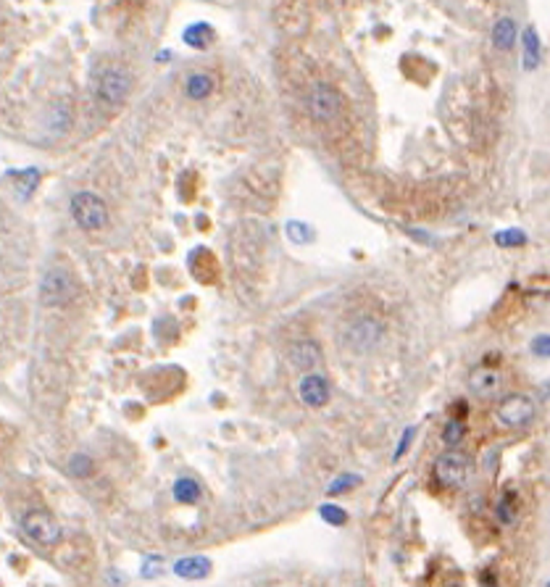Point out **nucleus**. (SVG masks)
Listing matches in <instances>:
<instances>
[{"label":"nucleus","mask_w":550,"mask_h":587,"mask_svg":"<svg viewBox=\"0 0 550 587\" xmlns=\"http://www.w3.org/2000/svg\"><path fill=\"white\" fill-rule=\"evenodd\" d=\"M361 482V477H356V474H343V477H337L332 485H329V495H340V492H347V490H353L356 485Z\"/></svg>","instance_id":"nucleus-23"},{"label":"nucleus","mask_w":550,"mask_h":587,"mask_svg":"<svg viewBox=\"0 0 550 587\" xmlns=\"http://www.w3.org/2000/svg\"><path fill=\"white\" fill-rule=\"evenodd\" d=\"M322 519L324 522H329V524H335V527H343V524H347V514L340 508V506H329L324 503L322 506Z\"/></svg>","instance_id":"nucleus-22"},{"label":"nucleus","mask_w":550,"mask_h":587,"mask_svg":"<svg viewBox=\"0 0 550 587\" xmlns=\"http://www.w3.org/2000/svg\"><path fill=\"white\" fill-rule=\"evenodd\" d=\"M69 471H72V477H77V480H87L95 471V461L84 453H74L69 458Z\"/></svg>","instance_id":"nucleus-18"},{"label":"nucleus","mask_w":550,"mask_h":587,"mask_svg":"<svg viewBox=\"0 0 550 587\" xmlns=\"http://www.w3.org/2000/svg\"><path fill=\"white\" fill-rule=\"evenodd\" d=\"M288 359H290V366H292V369H298V372H311L313 366L322 361V347L316 345L313 340H300V343H295V345L290 347Z\"/></svg>","instance_id":"nucleus-11"},{"label":"nucleus","mask_w":550,"mask_h":587,"mask_svg":"<svg viewBox=\"0 0 550 587\" xmlns=\"http://www.w3.org/2000/svg\"><path fill=\"white\" fill-rule=\"evenodd\" d=\"M548 350H550L548 335H540L537 340H535V353H537L540 359H548Z\"/></svg>","instance_id":"nucleus-25"},{"label":"nucleus","mask_w":550,"mask_h":587,"mask_svg":"<svg viewBox=\"0 0 550 587\" xmlns=\"http://www.w3.org/2000/svg\"><path fill=\"white\" fill-rule=\"evenodd\" d=\"M306 106H308V114H311L316 121H335L343 111V97L337 93L332 84L327 82H316L308 90V97H306Z\"/></svg>","instance_id":"nucleus-6"},{"label":"nucleus","mask_w":550,"mask_h":587,"mask_svg":"<svg viewBox=\"0 0 550 587\" xmlns=\"http://www.w3.org/2000/svg\"><path fill=\"white\" fill-rule=\"evenodd\" d=\"M79 298V285L69 272L63 269H50L48 274L40 279V303L48 308H61L69 306Z\"/></svg>","instance_id":"nucleus-1"},{"label":"nucleus","mask_w":550,"mask_h":587,"mask_svg":"<svg viewBox=\"0 0 550 587\" xmlns=\"http://www.w3.org/2000/svg\"><path fill=\"white\" fill-rule=\"evenodd\" d=\"M503 387V377L492 366H477L469 374V390L477 398H495Z\"/></svg>","instance_id":"nucleus-9"},{"label":"nucleus","mask_w":550,"mask_h":587,"mask_svg":"<svg viewBox=\"0 0 550 587\" xmlns=\"http://www.w3.org/2000/svg\"><path fill=\"white\" fill-rule=\"evenodd\" d=\"M464 435H466V424H464V419H450L443 430V443L448 445V448H455V445L464 440Z\"/></svg>","instance_id":"nucleus-19"},{"label":"nucleus","mask_w":550,"mask_h":587,"mask_svg":"<svg viewBox=\"0 0 550 587\" xmlns=\"http://www.w3.org/2000/svg\"><path fill=\"white\" fill-rule=\"evenodd\" d=\"M495 242L503 245V248H519V245H524L526 242V235L524 232H519V229H505V232H498V235H495Z\"/></svg>","instance_id":"nucleus-21"},{"label":"nucleus","mask_w":550,"mask_h":587,"mask_svg":"<svg viewBox=\"0 0 550 587\" xmlns=\"http://www.w3.org/2000/svg\"><path fill=\"white\" fill-rule=\"evenodd\" d=\"M132 79L129 74L119 72V69H108L103 77H100V84H97V100L108 108H119L127 95H129Z\"/></svg>","instance_id":"nucleus-8"},{"label":"nucleus","mask_w":550,"mask_h":587,"mask_svg":"<svg viewBox=\"0 0 550 587\" xmlns=\"http://www.w3.org/2000/svg\"><path fill=\"white\" fill-rule=\"evenodd\" d=\"M211 572V561L203 556H190V558H180L174 563V574L182 579H203Z\"/></svg>","instance_id":"nucleus-12"},{"label":"nucleus","mask_w":550,"mask_h":587,"mask_svg":"<svg viewBox=\"0 0 550 587\" xmlns=\"http://www.w3.org/2000/svg\"><path fill=\"white\" fill-rule=\"evenodd\" d=\"M40 182V171L37 169H26L19 174V190H22V198H26L29 192L35 190V185Z\"/></svg>","instance_id":"nucleus-24"},{"label":"nucleus","mask_w":550,"mask_h":587,"mask_svg":"<svg viewBox=\"0 0 550 587\" xmlns=\"http://www.w3.org/2000/svg\"><path fill=\"white\" fill-rule=\"evenodd\" d=\"M184 93L190 100H205V97L214 93V77L208 74H192L184 82Z\"/></svg>","instance_id":"nucleus-13"},{"label":"nucleus","mask_w":550,"mask_h":587,"mask_svg":"<svg viewBox=\"0 0 550 587\" xmlns=\"http://www.w3.org/2000/svg\"><path fill=\"white\" fill-rule=\"evenodd\" d=\"M298 393H300V400H303L306 406L322 408V406H327V400H329V382H327L324 374H306V377L300 379Z\"/></svg>","instance_id":"nucleus-10"},{"label":"nucleus","mask_w":550,"mask_h":587,"mask_svg":"<svg viewBox=\"0 0 550 587\" xmlns=\"http://www.w3.org/2000/svg\"><path fill=\"white\" fill-rule=\"evenodd\" d=\"M540 63V37L535 26H526L524 32V66L535 69Z\"/></svg>","instance_id":"nucleus-17"},{"label":"nucleus","mask_w":550,"mask_h":587,"mask_svg":"<svg viewBox=\"0 0 550 587\" xmlns=\"http://www.w3.org/2000/svg\"><path fill=\"white\" fill-rule=\"evenodd\" d=\"M211 37H214V32H211V26L203 24V22H195V24H190L184 29V42L192 45V48H205V45L211 42Z\"/></svg>","instance_id":"nucleus-16"},{"label":"nucleus","mask_w":550,"mask_h":587,"mask_svg":"<svg viewBox=\"0 0 550 587\" xmlns=\"http://www.w3.org/2000/svg\"><path fill=\"white\" fill-rule=\"evenodd\" d=\"M288 237L292 242H298V245H308L313 240V229L308 224H303V221H290Z\"/></svg>","instance_id":"nucleus-20"},{"label":"nucleus","mask_w":550,"mask_h":587,"mask_svg":"<svg viewBox=\"0 0 550 587\" xmlns=\"http://www.w3.org/2000/svg\"><path fill=\"white\" fill-rule=\"evenodd\" d=\"M379 340H382V324L374 316H361L356 322H350L343 335L345 347L353 353H369L379 345Z\"/></svg>","instance_id":"nucleus-5"},{"label":"nucleus","mask_w":550,"mask_h":587,"mask_svg":"<svg viewBox=\"0 0 550 587\" xmlns=\"http://www.w3.org/2000/svg\"><path fill=\"white\" fill-rule=\"evenodd\" d=\"M174 501L184 506H192L201 501V485L192 480V477H180L174 482Z\"/></svg>","instance_id":"nucleus-15"},{"label":"nucleus","mask_w":550,"mask_h":587,"mask_svg":"<svg viewBox=\"0 0 550 587\" xmlns=\"http://www.w3.org/2000/svg\"><path fill=\"white\" fill-rule=\"evenodd\" d=\"M69 211H72L77 227H82L84 232H100L108 227V208L95 192H77L69 203Z\"/></svg>","instance_id":"nucleus-2"},{"label":"nucleus","mask_w":550,"mask_h":587,"mask_svg":"<svg viewBox=\"0 0 550 587\" xmlns=\"http://www.w3.org/2000/svg\"><path fill=\"white\" fill-rule=\"evenodd\" d=\"M469 471H471V458L464 451H445L437 461H434V480L443 487H461L466 482Z\"/></svg>","instance_id":"nucleus-4"},{"label":"nucleus","mask_w":550,"mask_h":587,"mask_svg":"<svg viewBox=\"0 0 550 587\" xmlns=\"http://www.w3.org/2000/svg\"><path fill=\"white\" fill-rule=\"evenodd\" d=\"M492 42H495V48L501 50H511L516 42V24L514 19H501V22H495V26H492Z\"/></svg>","instance_id":"nucleus-14"},{"label":"nucleus","mask_w":550,"mask_h":587,"mask_svg":"<svg viewBox=\"0 0 550 587\" xmlns=\"http://www.w3.org/2000/svg\"><path fill=\"white\" fill-rule=\"evenodd\" d=\"M22 529L26 532V538H32L35 542L45 545V548H53L61 542V524L48 514V511H40V508H29L22 516Z\"/></svg>","instance_id":"nucleus-7"},{"label":"nucleus","mask_w":550,"mask_h":587,"mask_svg":"<svg viewBox=\"0 0 550 587\" xmlns=\"http://www.w3.org/2000/svg\"><path fill=\"white\" fill-rule=\"evenodd\" d=\"M535 414H537L535 400L521 396V393H511V396L501 398L498 406H495V419L508 430H521L526 424H532Z\"/></svg>","instance_id":"nucleus-3"},{"label":"nucleus","mask_w":550,"mask_h":587,"mask_svg":"<svg viewBox=\"0 0 550 587\" xmlns=\"http://www.w3.org/2000/svg\"><path fill=\"white\" fill-rule=\"evenodd\" d=\"M498 514H501L503 522H514V506H511V501L505 498V501H501V508H498Z\"/></svg>","instance_id":"nucleus-26"}]
</instances>
